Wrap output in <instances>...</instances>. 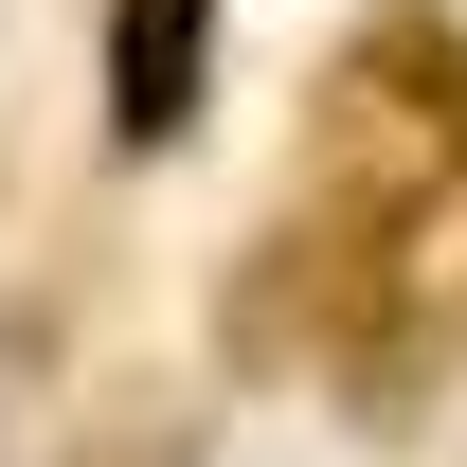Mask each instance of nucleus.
Listing matches in <instances>:
<instances>
[{"mask_svg": "<svg viewBox=\"0 0 467 467\" xmlns=\"http://www.w3.org/2000/svg\"><path fill=\"white\" fill-rule=\"evenodd\" d=\"M216 90V0H109V144H180Z\"/></svg>", "mask_w": 467, "mask_h": 467, "instance_id": "1", "label": "nucleus"}, {"mask_svg": "<svg viewBox=\"0 0 467 467\" xmlns=\"http://www.w3.org/2000/svg\"><path fill=\"white\" fill-rule=\"evenodd\" d=\"M0 359H18V342H0Z\"/></svg>", "mask_w": 467, "mask_h": 467, "instance_id": "2", "label": "nucleus"}]
</instances>
